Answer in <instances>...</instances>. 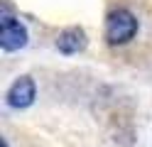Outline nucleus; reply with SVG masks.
Returning <instances> with one entry per match:
<instances>
[{
    "instance_id": "2",
    "label": "nucleus",
    "mask_w": 152,
    "mask_h": 147,
    "mask_svg": "<svg viewBox=\"0 0 152 147\" xmlns=\"http://www.w3.org/2000/svg\"><path fill=\"white\" fill-rule=\"evenodd\" d=\"M0 47L5 49V52H15V49H20L27 44V29L17 22L12 15L3 12V20H0Z\"/></svg>"
},
{
    "instance_id": "1",
    "label": "nucleus",
    "mask_w": 152,
    "mask_h": 147,
    "mask_svg": "<svg viewBox=\"0 0 152 147\" xmlns=\"http://www.w3.org/2000/svg\"><path fill=\"white\" fill-rule=\"evenodd\" d=\"M137 32V20L130 10H113L106 20V39L110 44H125Z\"/></svg>"
},
{
    "instance_id": "3",
    "label": "nucleus",
    "mask_w": 152,
    "mask_h": 147,
    "mask_svg": "<svg viewBox=\"0 0 152 147\" xmlns=\"http://www.w3.org/2000/svg\"><path fill=\"white\" fill-rule=\"evenodd\" d=\"M32 101H34V81L30 76L17 78L10 86V91H7V103L12 108H27Z\"/></svg>"
},
{
    "instance_id": "4",
    "label": "nucleus",
    "mask_w": 152,
    "mask_h": 147,
    "mask_svg": "<svg viewBox=\"0 0 152 147\" xmlns=\"http://www.w3.org/2000/svg\"><path fill=\"white\" fill-rule=\"evenodd\" d=\"M56 47L64 54H74V52H79V49L86 47V34H83V29H76V27L64 29L59 34V39H56Z\"/></svg>"
}]
</instances>
